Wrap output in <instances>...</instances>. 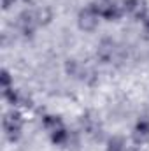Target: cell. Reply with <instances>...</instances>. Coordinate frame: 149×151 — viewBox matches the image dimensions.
Wrapping results in <instances>:
<instances>
[{
    "label": "cell",
    "instance_id": "9",
    "mask_svg": "<svg viewBox=\"0 0 149 151\" xmlns=\"http://www.w3.org/2000/svg\"><path fill=\"white\" fill-rule=\"evenodd\" d=\"M63 123H62V119L58 118V116H46L44 118V127L49 130V132H53V130H56L58 127H62Z\"/></svg>",
    "mask_w": 149,
    "mask_h": 151
},
{
    "label": "cell",
    "instance_id": "8",
    "mask_svg": "<svg viewBox=\"0 0 149 151\" xmlns=\"http://www.w3.org/2000/svg\"><path fill=\"white\" fill-rule=\"evenodd\" d=\"M107 151H125V139L123 137H111L107 142Z\"/></svg>",
    "mask_w": 149,
    "mask_h": 151
},
{
    "label": "cell",
    "instance_id": "12",
    "mask_svg": "<svg viewBox=\"0 0 149 151\" xmlns=\"http://www.w3.org/2000/svg\"><path fill=\"white\" fill-rule=\"evenodd\" d=\"M14 2H16V0H2V7H4V11L11 9V5H14Z\"/></svg>",
    "mask_w": 149,
    "mask_h": 151
},
{
    "label": "cell",
    "instance_id": "4",
    "mask_svg": "<svg viewBox=\"0 0 149 151\" xmlns=\"http://www.w3.org/2000/svg\"><path fill=\"white\" fill-rule=\"evenodd\" d=\"M40 23L39 19V14L34 11H23L19 16H18V30L25 35V37H32L37 25Z\"/></svg>",
    "mask_w": 149,
    "mask_h": 151
},
{
    "label": "cell",
    "instance_id": "6",
    "mask_svg": "<svg viewBox=\"0 0 149 151\" xmlns=\"http://www.w3.org/2000/svg\"><path fill=\"white\" fill-rule=\"evenodd\" d=\"M132 139L135 144H146L149 141V119H140L137 121L135 128H133V134H132Z\"/></svg>",
    "mask_w": 149,
    "mask_h": 151
},
{
    "label": "cell",
    "instance_id": "3",
    "mask_svg": "<svg viewBox=\"0 0 149 151\" xmlns=\"http://www.w3.org/2000/svg\"><path fill=\"white\" fill-rule=\"evenodd\" d=\"M98 18L100 16L97 14L93 4H90V5H86L84 9L79 11V14H77V25H79V28L82 32H93L98 27Z\"/></svg>",
    "mask_w": 149,
    "mask_h": 151
},
{
    "label": "cell",
    "instance_id": "11",
    "mask_svg": "<svg viewBox=\"0 0 149 151\" xmlns=\"http://www.w3.org/2000/svg\"><path fill=\"white\" fill-rule=\"evenodd\" d=\"M140 21H142V25H144V28H146V30L149 32V9H148V12L144 14V18H142Z\"/></svg>",
    "mask_w": 149,
    "mask_h": 151
},
{
    "label": "cell",
    "instance_id": "10",
    "mask_svg": "<svg viewBox=\"0 0 149 151\" xmlns=\"http://www.w3.org/2000/svg\"><path fill=\"white\" fill-rule=\"evenodd\" d=\"M0 84H2V90L12 88L11 86V74H9L7 69H2V72H0Z\"/></svg>",
    "mask_w": 149,
    "mask_h": 151
},
{
    "label": "cell",
    "instance_id": "2",
    "mask_svg": "<svg viewBox=\"0 0 149 151\" xmlns=\"http://www.w3.org/2000/svg\"><path fill=\"white\" fill-rule=\"evenodd\" d=\"M93 7H95L97 14H98L100 18L107 19V21H117V19L121 18V14H123L121 7H119L114 0H97V2L93 4Z\"/></svg>",
    "mask_w": 149,
    "mask_h": 151
},
{
    "label": "cell",
    "instance_id": "7",
    "mask_svg": "<svg viewBox=\"0 0 149 151\" xmlns=\"http://www.w3.org/2000/svg\"><path fill=\"white\" fill-rule=\"evenodd\" d=\"M51 134V141L54 142V144H63L65 141H67V137H69V134H67V130H65V127L62 125V127H58L56 130H53V132H49Z\"/></svg>",
    "mask_w": 149,
    "mask_h": 151
},
{
    "label": "cell",
    "instance_id": "5",
    "mask_svg": "<svg viewBox=\"0 0 149 151\" xmlns=\"http://www.w3.org/2000/svg\"><path fill=\"white\" fill-rule=\"evenodd\" d=\"M123 11L133 19H142L144 14L148 12V2L146 0H125Z\"/></svg>",
    "mask_w": 149,
    "mask_h": 151
},
{
    "label": "cell",
    "instance_id": "1",
    "mask_svg": "<svg viewBox=\"0 0 149 151\" xmlns=\"http://www.w3.org/2000/svg\"><path fill=\"white\" fill-rule=\"evenodd\" d=\"M2 127H4V132L7 135V139L11 142L18 141L19 135H21V128H23V118L18 111H9V113L4 114V119H2Z\"/></svg>",
    "mask_w": 149,
    "mask_h": 151
}]
</instances>
